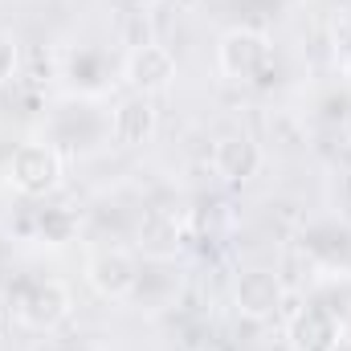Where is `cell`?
Returning <instances> with one entry per match:
<instances>
[{
  "label": "cell",
  "mask_w": 351,
  "mask_h": 351,
  "mask_svg": "<svg viewBox=\"0 0 351 351\" xmlns=\"http://www.w3.org/2000/svg\"><path fill=\"white\" fill-rule=\"evenodd\" d=\"M156 131H160V106H156L152 94H135L131 90L127 98L114 102V110H110V143L114 147L135 152V147L152 143Z\"/></svg>",
  "instance_id": "52a82bcc"
},
{
  "label": "cell",
  "mask_w": 351,
  "mask_h": 351,
  "mask_svg": "<svg viewBox=\"0 0 351 351\" xmlns=\"http://www.w3.org/2000/svg\"><path fill=\"white\" fill-rule=\"evenodd\" d=\"M274 62V41L265 29L254 25H233L217 37V70L221 78L229 82H241V86H254L262 82V74Z\"/></svg>",
  "instance_id": "3957f363"
},
{
  "label": "cell",
  "mask_w": 351,
  "mask_h": 351,
  "mask_svg": "<svg viewBox=\"0 0 351 351\" xmlns=\"http://www.w3.org/2000/svg\"><path fill=\"white\" fill-rule=\"evenodd\" d=\"M180 294H184V274L176 269V262H147L127 302H139L143 311H168L180 302Z\"/></svg>",
  "instance_id": "7c38bea8"
},
{
  "label": "cell",
  "mask_w": 351,
  "mask_h": 351,
  "mask_svg": "<svg viewBox=\"0 0 351 351\" xmlns=\"http://www.w3.org/2000/svg\"><path fill=\"white\" fill-rule=\"evenodd\" d=\"M233 306L250 323H274L286 306V286L274 269H245L233 282Z\"/></svg>",
  "instance_id": "8992f818"
},
{
  "label": "cell",
  "mask_w": 351,
  "mask_h": 351,
  "mask_svg": "<svg viewBox=\"0 0 351 351\" xmlns=\"http://www.w3.org/2000/svg\"><path fill=\"white\" fill-rule=\"evenodd\" d=\"M339 119H343V135L351 139V98L343 102V114H339Z\"/></svg>",
  "instance_id": "d6986e66"
},
{
  "label": "cell",
  "mask_w": 351,
  "mask_h": 351,
  "mask_svg": "<svg viewBox=\"0 0 351 351\" xmlns=\"http://www.w3.org/2000/svg\"><path fill=\"white\" fill-rule=\"evenodd\" d=\"M131 237H135V254H143V262H176L184 254V225L168 208H143Z\"/></svg>",
  "instance_id": "9c48e42d"
},
{
  "label": "cell",
  "mask_w": 351,
  "mask_h": 351,
  "mask_svg": "<svg viewBox=\"0 0 351 351\" xmlns=\"http://www.w3.org/2000/svg\"><path fill=\"white\" fill-rule=\"evenodd\" d=\"M33 241H45V245H66L74 233H78V221L74 213L66 208H29V221L21 225Z\"/></svg>",
  "instance_id": "5bb4252c"
},
{
  "label": "cell",
  "mask_w": 351,
  "mask_h": 351,
  "mask_svg": "<svg viewBox=\"0 0 351 351\" xmlns=\"http://www.w3.org/2000/svg\"><path fill=\"white\" fill-rule=\"evenodd\" d=\"M123 78H127V86L135 90V94H164V90H172L176 82V58L168 45H160V41H152V45H139V49H127V58H123Z\"/></svg>",
  "instance_id": "30bf717a"
},
{
  "label": "cell",
  "mask_w": 351,
  "mask_h": 351,
  "mask_svg": "<svg viewBox=\"0 0 351 351\" xmlns=\"http://www.w3.org/2000/svg\"><path fill=\"white\" fill-rule=\"evenodd\" d=\"M286 339H290V351H339L343 348V319L327 302H306L286 323Z\"/></svg>",
  "instance_id": "ba28073f"
},
{
  "label": "cell",
  "mask_w": 351,
  "mask_h": 351,
  "mask_svg": "<svg viewBox=\"0 0 351 351\" xmlns=\"http://www.w3.org/2000/svg\"><path fill=\"white\" fill-rule=\"evenodd\" d=\"M302 250L323 265H351V229L348 225H319L302 237Z\"/></svg>",
  "instance_id": "4fadbf2b"
},
{
  "label": "cell",
  "mask_w": 351,
  "mask_h": 351,
  "mask_svg": "<svg viewBox=\"0 0 351 351\" xmlns=\"http://www.w3.org/2000/svg\"><path fill=\"white\" fill-rule=\"evenodd\" d=\"M139 258L123 245H102L86 258V286L106 302H127L139 282Z\"/></svg>",
  "instance_id": "277c9868"
},
{
  "label": "cell",
  "mask_w": 351,
  "mask_h": 351,
  "mask_svg": "<svg viewBox=\"0 0 351 351\" xmlns=\"http://www.w3.org/2000/svg\"><path fill=\"white\" fill-rule=\"evenodd\" d=\"M343 184H348V208H351V176H348V180H343Z\"/></svg>",
  "instance_id": "ffe728a7"
},
{
  "label": "cell",
  "mask_w": 351,
  "mask_h": 351,
  "mask_svg": "<svg viewBox=\"0 0 351 351\" xmlns=\"http://www.w3.org/2000/svg\"><path fill=\"white\" fill-rule=\"evenodd\" d=\"M16 66H21V49L8 33H0V90L16 78Z\"/></svg>",
  "instance_id": "e0dca14e"
},
{
  "label": "cell",
  "mask_w": 351,
  "mask_h": 351,
  "mask_svg": "<svg viewBox=\"0 0 351 351\" xmlns=\"http://www.w3.org/2000/svg\"><path fill=\"white\" fill-rule=\"evenodd\" d=\"M66 176V156L49 143V139H25L12 147L8 156V184L25 196V200H45L62 188Z\"/></svg>",
  "instance_id": "7a4b0ae2"
},
{
  "label": "cell",
  "mask_w": 351,
  "mask_h": 351,
  "mask_svg": "<svg viewBox=\"0 0 351 351\" xmlns=\"http://www.w3.org/2000/svg\"><path fill=\"white\" fill-rule=\"evenodd\" d=\"M49 143L66 156V152H94L102 143H110V114L102 119L86 98L78 102H66L58 114H53V135Z\"/></svg>",
  "instance_id": "5b68a950"
},
{
  "label": "cell",
  "mask_w": 351,
  "mask_h": 351,
  "mask_svg": "<svg viewBox=\"0 0 351 351\" xmlns=\"http://www.w3.org/2000/svg\"><path fill=\"white\" fill-rule=\"evenodd\" d=\"M208 164H213V172L221 176L225 184H250L254 176L262 172L265 152H262V143H258L254 135L229 131V135H221V139L213 143Z\"/></svg>",
  "instance_id": "8fae6325"
},
{
  "label": "cell",
  "mask_w": 351,
  "mask_h": 351,
  "mask_svg": "<svg viewBox=\"0 0 351 351\" xmlns=\"http://www.w3.org/2000/svg\"><path fill=\"white\" fill-rule=\"evenodd\" d=\"M123 4H127V8H139V12H147V8H156L160 0H123Z\"/></svg>",
  "instance_id": "ac0fdd59"
},
{
  "label": "cell",
  "mask_w": 351,
  "mask_h": 351,
  "mask_svg": "<svg viewBox=\"0 0 351 351\" xmlns=\"http://www.w3.org/2000/svg\"><path fill=\"white\" fill-rule=\"evenodd\" d=\"M8 311H12V319H16L25 331L49 335V331H58V327L70 319L74 298H70V290H66L58 278H29V282H21V286L8 294Z\"/></svg>",
  "instance_id": "6da1fadb"
},
{
  "label": "cell",
  "mask_w": 351,
  "mask_h": 351,
  "mask_svg": "<svg viewBox=\"0 0 351 351\" xmlns=\"http://www.w3.org/2000/svg\"><path fill=\"white\" fill-rule=\"evenodd\" d=\"M123 45H127V49L152 45V25H147V12H139V8H131V12H127V25H123Z\"/></svg>",
  "instance_id": "2e32d148"
},
{
  "label": "cell",
  "mask_w": 351,
  "mask_h": 351,
  "mask_svg": "<svg viewBox=\"0 0 351 351\" xmlns=\"http://www.w3.org/2000/svg\"><path fill=\"white\" fill-rule=\"evenodd\" d=\"M70 78L78 82V90H94L102 86V78H106V58L98 53V49H78L74 58H70Z\"/></svg>",
  "instance_id": "9a60e30c"
}]
</instances>
